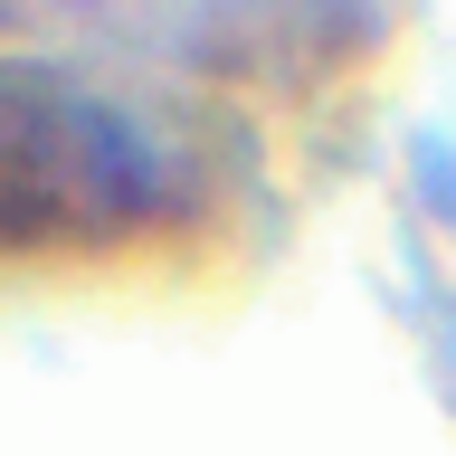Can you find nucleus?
I'll use <instances>...</instances> for the list:
<instances>
[{
    "label": "nucleus",
    "instance_id": "nucleus-1",
    "mask_svg": "<svg viewBox=\"0 0 456 456\" xmlns=\"http://www.w3.org/2000/svg\"><path fill=\"white\" fill-rule=\"evenodd\" d=\"M181 209V162L124 95L67 67H0V256L124 248Z\"/></svg>",
    "mask_w": 456,
    "mask_h": 456
}]
</instances>
